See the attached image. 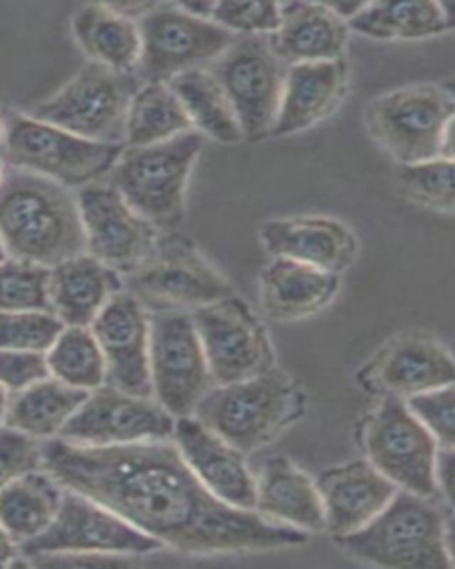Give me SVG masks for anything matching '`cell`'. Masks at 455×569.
<instances>
[{
  "instance_id": "30",
  "label": "cell",
  "mask_w": 455,
  "mask_h": 569,
  "mask_svg": "<svg viewBox=\"0 0 455 569\" xmlns=\"http://www.w3.org/2000/svg\"><path fill=\"white\" fill-rule=\"evenodd\" d=\"M88 396L90 391L70 387L50 376L11 397L6 426L34 440L59 438Z\"/></svg>"
},
{
  "instance_id": "28",
  "label": "cell",
  "mask_w": 455,
  "mask_h": 569,
  "mask_svg": "<svg viewBox=\"0 0 455 569\" xmlns=\"http://www.w3.org/2000/svg\"><path fill=\"white\" fill-rule=\"evenodd\" d=\"M72 31L91 62L129 73L138 70L141 32L127 14L111 6L88 4L73 17Z\"/></svg>"
},
{
  "instance_id": "26",
  "label": "cell",
  "mask_w": 455,
  "mask_h": 569,
  "mask_svg": "<svg viewBox=\"0 0 455 569\" xmlns=\"http://www.w3.org/2000/svg\"><path fill=\"white\" fill-rule=\"evenodd\" d=\"M340 290V276L289 258H273L260 278V301L269 319H306L324 310Z\"/></svg>"
},
{
  "instance_id": "17",
  "label": "cell",
  "mask_w": 455,
  "mask_h": 569,
  "mask_svg": "<svg viewBox=\"0 0 455 569\" xmlns=\"http://www.w3.org/2000/svg\"><path fill=\"white\" fill-rule=\"evenodd\" d=\"M85 248L91 257L129 276L153 253L161 233L135 212L111 183H91L79 194Z\"/></svg>"
},
{
  "instance_id": "34",
  "label": "cell",
  "mask_w": 455,
  "mask_h": 569,
  "mask_svg": "<svg viewBox=\"0 0 455 569\" xmlns=\"http://www.w3.org/2000/svg\"><path fill=\"white\" fill-rule=\"evenodd\" d=\"M47 363L52 378L79 390L93 391L108 382V365L91 328L67 326L47 351Z\"/></svg>"
},
{
  "instance_id": "15",
  "label": "cell",
  "mask_w": 455,
  "mask_h": 569,
  "mask_svg": "<svg viewBox=\"0 0 455 569\" xmlns=\"http://www.w3.org/2000/svg\"><path fill=\"white\" fill-rule=\"evenodd\" d=\"M214 385H230L274 369L264 325L241 298L230 296L192 313Z\"/></svg>"
},
{
  "instance_id": "9",
  "label": "cell",
  "mask_w": 455,
  "mask_h": 569,
  "mask_svg": "<svg viewBox=\"0 0 455 569\" xmlns=\"http://www.w3.org/2000/svg\"><path fill=\"white\" fill-rule=\"evenodd\" d=\"M138 26L141 56L135 73L143 84H170L188 71L210 67L239 38L180 4L148 9Z\"/></svg>"
},
{
  "instance_id": "13",
  "label": "cell",
  "mask_w": 455,
  "mask_h": 569,
  "mask_svg": "<svg viewBox=\"0 0 455 569\" xmlns=\"http://www.w3.org/2000/svg\"><path fill=\"white\" fill-rule=\"evenodd\" d=\"M150 322L153 399L174 418L191 417L214 387L194 319L188 311L161 310Z\"/></svg>"
},
{
  "instance_id": "46",
  "label": "cell",
  "mask_w": 455,
  "mask_h": 569,
  "mask_svg": "<svg viewBox=\"0 0 455 569\" xmlns=\"http://www.w3.org/2000/svg\"><path fill=\"white\" fill-rule=\"evenodd\" d=\"M8 173H10V166L6 164L4 160H2V157H0V186L4 183Z\"/></svg>"
},
{
  "instance_id": "22",
  "label": "cell",
  "mask_w": 455,
  "mask_h": 569,
  "mask_svg": "<svg viewBox=\"0 0 455 569\" xmlns=\"http://www.w3.org/2000/svg\"><path fill=\"white\" fill-rule=\"evenodd\" d=\"M317 488L331 538L363 529L398 491L368 459L327 468L318 476Z\"/></svg>"
},
{
  "instance_id": "44",
  "label": "cell",
  "mask_w": 455,
  "mask_h": 569,
  "mask_svg": "<svg viewBox=\"0 0 455 569\" xmlns=\"http://www.w3.org/2000/svg\"><path fill=\"white\" fill-rule=\"evenodd\" d=\"M11 393L0 385V427L6 426V417H8V409L11 405Z\"/></svg>"
},
{
  "instance_id": "7",
  "label": "cell",
  "mask_w": 455,
  "mask_h": 569,
  "mask_svg": "<svg viewBox=\"0 0 455 569\" xmlns=\"http://www.w3.org/2000/svg\"><path fill=\"white\" fill-rule=\"evenodd\" d=\"M366 130L398 164L445 156L455 124V91L442 84H413L374 98L365 111Z\"/></svg>"
},
{
  "instance_id": "20",
  "label": "cell",
  "mask_w": 455,
  "mask_h": 569,
  "mask_svg": "<svg viewBox=\"0 0 455 569\" xmlns=\"http://www.w3.org/2000/svg\"><path fill=\"white\" fill-rule=\"evenodd\" d=\"M173 440L210 493L239 509H255L256 480L242 450L210 431L192 415L176 418Z\"/></svg>"
},
{
  "instance_id": "38",
  "label": "cell",
  "mask_w": 455,
  "mask_h": 569,
  "mask_svg": "<svg viewBox=\"0 0 455 569\" xmlns=\"http://www.w3.org/2000/svg\"><path fill=\"white\" fill-rule=\"evenodd\" d=\"M210 20L235 36H273L282 22V4L212 2Z\"/></svg>"
},
{
  "instance_id": "4",
  "label": "cell",
  "mask_w": 455,
  "mask_h": 569,
  "mask_svg": "<svg viewBox=\"0 0 455 569\" xmlns=\"http://www.w3.org/2000/svg\"><path fill=\"white\" fill-rule=\"evenodd\" d=\"M303 413V391L289 373L274 367L255 378L214 385L192 417L247 453L271 443Z\"/></svg>"
},
{
  "instance_id": "14",
  "label": "cell",
  "mask_w": 455,
  "mask_h": 569,
  "mask_svg": "<svg viewBox=\"0 0 455 569\" xmlns=\"http://www.w3.org/2000/svg\"><path fill=\"white\" fill-rule=\"evenodd\" d=\"M129 283L130 292L156 311L198 310L233 293L223 276L180 237H161L143 266L130 272Z\"/></svg>"
},
{
  "instance_id": "1",
  "label": "cell",
  "mask_w": 455,
  "mask_h": 569,
  "mask_svg": "<svg viewBox=\"0 0 455 569\" xmlns=\"http://www.w3.org/2000/svg\"><path fill=\"white\" fill-rule=\"evenodd\" d=\"M41 449L43 468L64 488L183 553L283 550L310 541L304 530L219 500L170 440L84 447L52 438Z\"/></svg>"
},
{
  "instance_id": "12",
  "label": "cell",
  "mask_w": 455,
  "mask_h": 569,
  "mask_svg": "<svg viewBox=\"0 0 455 569\" xmlns=\"http://www.w3.org/2000/svg\"><path fill=\"white\" fill-rule=\"evenodd\" d=\"M366 459L398 489L422 497H439L437 456L439 443L411 413L406 400H381L362 429Z\"/></svg>"
},
{
  "instance_id": "40",
  "label": "cell",
  "mask_w": 455,
  "mask_h": 569,
  "mask_svg": "<svg viewBox=\"0 0 455 569\" xmlns=\"http://www.w3.org/2000/svg\"><path fill=\"white\" fill-rule=\"evenodd\" d=\"M40 468H43L41 441L13 427H0V491Z\"/></svg>"
},
{
  "instance_id": "45",
  "label": "cell",
  "mask_w": 455,
  "mask_h": 569,
  "mask_svg": "<svg viewBox=\"0 0 455 569\" xmlns=\"http://www.w3.org/2000/svg\"><path fill=\"white\" fill-rule=\"evenodd\" d=\"M443 9H445L446 20L451 26V32L455 34V2H442Z\"/></svg>"
},
{
  "instance_id": "39",
  "label": "cell",
  "mask_w": 455,
  "mask_h": 569,
  "mask_svg": "<svg viewBox=\"0 0 455 569\" xmlns=\"http://www.w3.org/2000/svg\"><path fill=\"white\" fill-rule=\"evenodd\" d=\"M406 405L439 447H455V385L411 397Z\"/></svg>"
},
{
  "instance_id": "31",
  "label": "cell",
  "mask_w": 455,
  "mask_h": 569,
  "mask_svg": "<svg viewBox=\"0 0 455 569\" xmlns=\"http://www.w3.org/2000/svg\"><path fill=\"white\" fill-rule=\"evenodd\" d=\"M348 27L377 41L428 40L451 32L442 2H365Z\"/></svg>"
},
{
  "instance_id": "37",
  "label": "cell",
  "mask_w": 455,
  "mask_h": 569,
  "mask_svg": "<svg viewBox=\"0 0 455 569\" xmlns=\"http://www.w3.org/2000/svg\"><path fill=\"white\" fill-rule=\"evenodd\" d=\"M64 328L52 311L0 313V351L47 352Z\"/></svg>"
},
{
  "instance_id": "43",
  "label": "cell",
  "mask_w": 455,
  "mask_h": 569,
  "mask_svg": "<svg viewBox=\"0 0 455 569\" xmlns=\"http://www.w3.org/2000/svg\"><path fill=\"white\" fill-rule=\"evenodd\" d=\"M331 9L338 14L340 18H344L345 22H351L354 17H356L360 11H362L363 4H357V2H342V4H330Z\"/></svg>"
},
{
  "instance_id": "47",
  "label": "cell",
  "mask_w": 455,
  "mask_h": 569,
  "mask_svg": "<svg viewBox=\"0 0 455 569\" xmlns=\"http://www.w3.org/2000/svg\"><path fill=\"white\" fill-rule=\"evenodd\" d=\"M8 258H10V254H8V249H6L4 240L0 237V263H4Z\"/></svg>"
},
{
  "instance_id": "21",
  "label": "cell",
  "mask_w": 455,
  "mask_h": 569,
  "mask_svg": "<svg viewBox=\"0 0 455 569\" xmlns=\"http://www.w3.org/2000/svg\"><path fill=\"white\" fill-rule=\"evenodd\" d=\"M273 258H289L321 271L342 274L356 262V233L338 219L324 216L273 219L260 231Z\"/></svg>"
},
{
  "instance_id": "27",
  "label": "cell",
  "mask_w": 455,
  "mask_h": 569,
  "mask_svg": "<svg viewBox=\"0 0 455 569\" xmlns=\"http://www.w3.org/2000/svg\"><path fill=\"white\" fill-rule=\"evenodd\" d=\"M256 511L271 520L291 525L304 532L326 529V512L313 482L291 459L273 458L265 462L256 480Z\"/></svg>"
},
{
  "instance_id": "3",
  "label": "cell",
  "mask_w": 455,
  "mask_h": 569,
  "mask_svg": "<svg viewBox=\"0 0 455 569\" xmlns=\"http://www.w3.org/2000/svg\"><path fill=\"white\" fill-rule=\"evenodd\" d=\"M348 557L380 568H454L446 542L445 515L436 498L398 489L374 520L356 530L333 538Z\"/></svg>"
},
{
  "instance_id": "23",
  "label": "cell",
  "mask_w": 455,
  "mask_h": 569,
  "mask_svg": "<svg viewBox=\"0 0 455 569\" xmlns=\"http://www.w3.org/2000/svg\"><path fill=\"white\" fill-rule=\"evenodd\" d=\"M348 89L347 59L289 67L274 138L312 129L336 111Z\"/></svg>"
},
{
  "instance_id": "48",
  "label": "cell",
  "mask_w": 455,
  "mask_h": 569,
  "mask_svg": "<svg viewBox=\"0 0 455 569\" xmlns=\"http://www.w3.org/2000/svg\"><path fill=\"white\" fill-rule=\"evenodd\" d=\"M2 133H4V120L0 118V139H2Z\"/></svg>"
},
{
  "instance_id": "25",
  "label": "cell",
  "mask_w": 455,
  "mask_h": 569,
  "mask_svg": "<svg viewBox=\"0 0 455 569\" xmlns=\"http://www.w3.org/2000/svg\"><path fill=\"white\" fill-rule=\"evenodd\" d=\"M348 36L351 27L330 4L286 2L282 4L280 29L271 41L277 56L292 67L345 58Z\"/></svg>"
},
{
  "instance_id": "10",
  "label": "cell",
  "mask_w": 455,
  "mask_h": 569,
  "mask_svg": "<svg viewBox=\"0 0 455 569\" xmlns=\"http://www.w3.org/2000/svg\"><path fill=\"white\" fill-rule=\"evenodd\" d=\"M162 547V542L141 532L108 507L67 488L55 520L46 532L20 545V551L31 559L130 557L148 556Z\"/></svg>"
},
{
  "instance_id": "2",
  "label": "cell",
  "mask_w": 455,
  "mask_h": 569,
  "mask_svg": "<svg viewBox=\"0 0 455 569\" xmlns=\"http://www.w3.org/2000/svg\"><path fill=\"white\" fill-rule=\"evenodd\" d=\"M0 237L10 257L50 269L88 253L77 196L22 169L10 168L0 186Z\"/></svg>"
},
{
  "instance_id": "36",
  "label": "cell",
  "mask_w": 455,
  "mask_h": 569,
  "mask_svg": "<svg viewBox=\"0 0 455 569\" xmlns=\"http://www.w3.org/2000/svg\"><path fill=\"white\" fill-rule=\"evenodd\" d=\"M398 182L416 203L437 212H455V156L401 166Z\"/></svg>"
},
{
  "instance_id": "35",
  "label": "cell",
  "mask_w": 455,
  "mask_h": 569,
  "mask_svg": "<svg viewBox=\"0 0 455 569\" xmlns=\"http://www.w3.org/2000/svg\"><path fill=\"white\" fill-rule=\"evenodd\" d=\"M50 311V267L10 257L0 263V313Z\"/></svg>"
},
{
  "instance_id": "5",
  "label": "cell",
  "mask_w": 455,
  "mask_h": 569,
  "mask_svg": "<svg viewBox=\"0 0 455 569\" xmlns=\"http://www.w3.org/2000/svg\"><path fill=\"white\" fill-rule=\"evenodd\" d=\"M203 144V133L188 130L168 141L125 148L109 183L156 230H173L185 213L188 180Z\"/></svg>"
},
{
  "instance_id": "19",
  "label": "cell",
  "mask_w": 455,
  "mask_h": 569,
  "mask_svg": "<svg viewBox=\"0 0 455 569\" xmlns=\"http://www.w3.org/2000/svg\"><path fill=\"white\" fill-rule=\"evenodd\" d=\"M91 331L105 358L109 385L132 396L153 397L152 322L141 299L121 290L97 317Z\"/></svg>"
},
{
  "instance_id": "8",
  "label": "cell",
  "mask_w": 455,
  "mask_h": 569,
  "mask_svg": "<svg viewBox=\"0 0 455 569\" xmlns=\"http://www.w3.org/2000/svg\"><path fill=\"white\" fill-rule=\"evenodd\" d=\"M141 84L135 71L111 70L90 61L29 114L79 138L125 144L130 103Z\"/></svg>"
},
{
  "instance_id": "33",
  "label": "cell",
  "mask_w": 455,
  "mask_h": 569,
  "mask_svg": "<svg viewBox=\"0 0 455 569\" xmlns=\"http://www.w3.org/2000/svg\"><path fill=\"white\" fill-rule=\"evenodd\" d=\"M192 129L188 112L170 84H143L130 103L125 147H148Z\"/></svg>"
},
{
  "instance_id": "41",
  "label": "cell",
  "mask_w": 455,
  "mask_h": 569,
  "mask_svg": "<svg viewBox=\"0 0 455 569\" xmlns=\"http://www.w3.org/2000/svg\"><path fill=\"white\" fill-rule=\"evenodd\" d=\"M50 378L47 352L0 351V385L11 396Z\"/></svg>"
},
{
  "instance_id": "29",
  "label": "cell",
  "mask_w": 455,
  "mask_h": 569,
  "mask_svg": "<svg viewBox=\"0 0 455 569\" xmlns=\"http://www.w3.org/2000/svg\"><path fill=\"white\" fill-rule=\"evenodd\" d=\"M64 491L46 468L26 473L0 491V523L19 545L31 541L55 520Z\"/></svg>"
},
{
  "instance_id": "24",
  "label": "cell",
  "mask_w": 455,
  "mask_h": 569,
  "mask_svg": "<svg viewBox=\"0 0 455 569\" xmlns=\"http://www.w3.org/2000/svg\"><path fill=\"white\" fill-rule=\"evenodd\" d=\"M121 290L120 272L90 253L70 258L50 269V311L64 326L91 328Z\"/></svg>"
},
{
  "instance_id": "18",
  "label": "cell",
  "mask_w": 455,
  "mask_h": 569,
  "mask_svg": "<svg viewBox=\"0 0 455 569\" xmlns=\"http://www.w3.org/2000/svg\"><path fill=\"white\" fill-rule=\"evenodd\" d=\"M374 396L407 400L455 385V358L442 342L425 335H404L381 349L357 373Z\"/></svg>"
},
{
  "instance_id": "16",
  "label": "cell",
  "mask_w": 455,
  "mask_h": 569,
  "mask_svg": "<svg viewBox=\"0 0 455 569\" xmlns=\"http://www.w3.org/2000/svg\"><path fill=\"white\" fill-rule=\"evenodd\" d=\"M176 418L153 397H138L105 382L90 391L59 438L84 447L171 440Z\"/></svg>"
},
{
  "instance_id": "32",
  "label": "cell",
  "mask_w": 455,
  "mask_h": 569,
  "mask_svg": "<svg viewBox=\"0 0 455 569\" xmlns=\"http://www.w3.org/2000/svg\"><path fill=\"white\" fill-rule=\"evenodd\" d=\"M170 86L188 112L192 129L223 144L244 139L235 109L206 68L188 71L171 80Z\"/></svg>"
},
{
  "instance_id": "42",
  "label": "cell",
  "mask_w": 455,
  "mask_h": 569,
  "mask_svg": "<svg viewBox=\"0 0 455 569\" xmlns=\"http://www.w3.org/2000/svg\"><path fill=\"white\" fill-rule=\"evenodd\" d=\"M20 545L11 538V533L0 523V568L10 566L19 557Z\"/></svg>"
},
{
  "instance_id": "6",
  "label": "cell",
  "mask_w": 455,
  "mask_h": 569,
  "mask_svg": "<svg viewBox=\"0 0 455 569\" xmlns=\"http://www.w3.org/2000/svg\"><path fill=\"white\" fill-rule=\"evenodd\" d=\"M2 120L0 157L6 164L50 178L68 189L99 182L111 173L127 148L79 138L31 114L10 112Z\"/></svg>"
},
{
  "instance_id": "11",
  "label": "cell",
  "mask_w": 455,
  "mask_h": 569,
  "mask_svg": "<svg viewBox=\"0 0 455 569\" xmlns=\"http://www.w3.org/2000/svg\"><path fill=\"white\" fill-rule=\"evenodd\" d=\"M206 70L235 109L246 141L273 133L289 64L277 56L271 36H239Z\"/></svg>"
}]
</instances>
